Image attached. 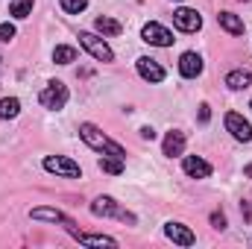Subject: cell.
Segmentation results:
<instances>
[{
	"label": "cell",
	"mask_w": 252,
	"mask_h": 249,
	"mask_svg": "<svg viewBox=\"0 0 252 249\" xmlns=\"http://www.w3.org/2000/svg\"><path fill=\"white\" fill-rule=\"evenodd\" d=\"M79 135H82V141L91 147V150H97V153H106V156H118V158H126V150L118 144V141H112L109 135H103L100 129L94 124H82L79 126Z\"/></svg>",
	"instance_id": "cell-1"
},
{
	"label": "cell",
	"mask_w": 252,
	"mask_h": 249,
	"mask_svg": "<svg viewBox=\"0 0 252 249\" xmlns=\"http://www.w3.org/2000/svg\"><path fill=\"white\" fill-rule=\"evenodd\" d=\"M38 103H41L44 109H53V112L64 109V103H67V85H64V82H59V79H50V82L41 88Z\"/></svg>",
	"instance_id": "cell-2"
},
{
	"label": "cell",
	"mask_w": 252,
	"mask_h": 249,
	"mask_svg": "<svg viewBox=\"0 0 252 249\" xmlns=\"http://www.w3.org/2000/svg\"><path fill=\"white\" fill-rule=\"evenodd\" d=\"M79 44L97 59V62H112L115 59V53H112V47L100 38V35H94V32H79Z\"/></svg>",
	"instance_id": "cell-3"
},
{
	"label": "cell",
	"mask_w": 252,
	"mask_h": 249,
	"mask_svg": "<svg viewBox=\"0 0 252 249\" xmlns=\"http://www.w3.org/2000/svg\"><path fill=\"white\" fill-rule=\"evenodd\" d=\"M91 211H94L97 217H121V220H126V223H135V214L124 211L112 196H97V199L91 202Z\"/></svg>",
	"instance_id": "cell-4"
},
{
	"label": "cell",
	"mask_w": 252,
	"mask_h": 249,
	"mask_svg": "<svg viewBox=\"0 0 252 249\" xmlns=\"http://www.w3.org/2000/svg\"><path fill=\"white\" fill-rule=\"evenodd\" d=\"M44 170H47V173H56V176H67V179L82 176L79 164L70 161V158H64V156H47V158H44Z\"/></svg>",
	"instance_id": "cell-5"
},
{
	"label": "cell",
	"mask_w": 252,
	"mask_h": 249,
	"mask_svg": "<svg viewBox=\"0 0 252 249\" xmlns=\"http://www.w3.org/2000/svg\"><path fill=\"white\" fill-rule=\"evenodd\" d=\"M141 38H144L147 44H153V47H170V44H173V32L164 30V27L156 24V21H150V24L141 30Z\"/></svg>",
	"instance_id": "cell-6"
},
{
	"label": "cell",
	"mask_w": 252,
	"mask_h": 249,
	"mask_svg": "<svg viewBox=\"0 0 252 249\" xmlns=\"http://www.w3.org/2000/svg\"><path fill=\"white\" fill-rule=\"evenodd\" d=\"M226 129H229V132H232V138H235V141H241V144H250V141H252L250 121H247L244 115H238V112H229V115H226Z\"/></svg>",
	"instance_id": "cell-7"
},
{
	"label": "cell",
	"mask_w": 252,
	"mask_h": 249,
	"mask_svg": "<svg viewBox=\"0 0 252 249\" xmlns=\"http://www.w3.org/2000/svg\"><path fill=\"white\" fill-rule=\"evenodd\" d=\"M173 24H176V30H182V32H196V30H202V18H199L196 9H176V12H173Z\"/></svg>",
	"instance_id": "cell-8"
},
{
	"label": "cell",
	"mask_w": 252,
	"mask_h": 249,
	"mask_svg": "<svg viewBox=\"0 0 252 249\" xmlns=\"http://www.w3.org/2000/svg\"><path fill=\"white\" fill-rule=\"evenodd\" d=\"M179 73H182L185 79H196V76L202 73V56L193 53V50L182 53V59H179Z\"/></svg>",
	"instance_id": "cell-9"
},
{
	"label": "cell",
	"mask_w": 252,
	"mask_h": 249,
	"mask_svg": "<svg viewBox=\"0 0 252 249\" xmlns=\"http://www.w3.org/2000/svg\"><path fill=\"white\" fill-rule=\"evenodd\" d=\"M164 235H167L173 244H179V247H193V244H196L193 232H190L188 226H182V223H167V226H164Z\"/></svg>",
	"instance_id": "cell-10"
},
{
	"label": "cell",
	"mask_w": 252,
	"mask_h": 249,
	"mask_svg": "<svg viewBox=\"0 0 252 249\" xmlns=\"http://www.w3.org/2000/svg\"><path fill=\"white\" fill-rule=\"evenodd\" d=\"M138 73H141V79H147V82H161V79H164V67L156 62V59H150V56H141V59H138Z\"/></svg>",
	"instance_id": "cell-11"
},
{
	"label": "cell",
	"mask_w": 252,
	"mask_h": 249,
	"mask_svg": "<svg viewBox=\"0 0 252 249\" xmlns=\"http://www.w3.org/2000/svg\"><path fill=\"white\" fill-rule=\"evenodd\" d=\"M182 170L188 173L190 179H208V176H211V164H208V161H202L199 156H185Z\"/></svg>",
	"instance_id": "cell-12"
},
{
	"label": "cell",
	"mask_w": 252,
	"mask_h": 249,
	"mask_svg": "<svg viewBox=\"0 0 252 249\" xmlns=\"http://www.w3.org/2000/svg\"><path fill=\"white\" fill-rule=\"evenodd\" d=\"M30 217H32V220H50V223H64V226H67V229H70V232L76 235V229H73V220H70L67 214H62L59 208H32V211H30Z\"/></svg>",
	"instance_id": "cell-13"
},
{
	"label": "cell",
	"mask_w": 252,
	"mask_h": 249,
	"mask_svg": "<svg viewBox=\"0 0 252 249\" xmlns=\"http://www.w3.org/2000/svg\"><path fill=\"white\" fill-rule=\"evenodd\" d=\"M161 150H164V156H182L185 153V135L182 132H167V138H164V144H161Z\"/></svg>",
	"instance_id": "cell-14"
},
{
	"label": "cell",
	"mask_w": 252,
	"mask_h": 249,
	"mask_svg": "<svg viewBox=\"0 0 252 249\" xmlns=\"http://www.w3.org/2000/svg\"><path fill=\"white\" fill-rule=\"evenodd\" d=\"M217 21H220V27H223L226 32H232V35H241V32H244V21H241L238 15H232V12H220Z\"/></svg>",
	"instance_id": "cell-15"
},
{
	"label": "cell",
	"mask_w": 252,
	"mask_h": 249,
	"mask_svg": "<svg viewBox=\"0 0 252 249\" xmlns=\"http://www.w3.org/2000/svg\"><path fill=\"white\" fill-rule=\"evenodd\" d=\"M73 238L79 244H88V247H118V241L109 238V235H85V232H76Z\"/></svg>",
	"instance_id": "cell-16"
},
{
	"label": "cell",
	"mask_w": 252,
	"mask_h": 249,
	"mask_svg": "<svg viewBox=\"0 0 252 249\" xmlns=\"http://www.w3.org/2000/svg\"><path fill=\"white\" fill-rule=\"evenodd\" d=\"M250 82H252L250 70H232V73L226 76V85H229L232 91H244V88H250Z\"/></svg>",
	"instance_id": "cell-17"
},
{
	"label": "cell",
	"mask_w": 252,
	"mask_h": 249,
	"mask_svg": "<svg viewBox=\"0 0 252 249\" xmlns=\"http://www.w3.org/2000/svg\"><path fill=\"white\" fill-rule=\"evenodd\" d=\"M94 27H97L100 35H121V30H124L115 18H106V15H100V18L94 21Z\"/></svg>",
	"instance_id": "cell-18"
},
{
	"label": "cell",
	"mask_w": 252,
	"mask_h": 249,
	"mask_svg": "<svg viewBox=\"0 0 252 249\" xmlns=\"http://www.w3.org/2000/svg\"><path fill=\"white\" fill-rule=\"evenodd\" d=\"M18 112H21L18 97H3L0 100V121H12V118H18Z\"/></svg>",
	"instance_id": "cell-19"
},
{
	"label": "cell",
	"mask_w": 252,
	"mask_h": 249,
	"mask_svg": "<svg viewBox=\"0 0 252 249\" xmlns=\"http://www.w3.org/2000/svg\"><path fill=\"white\" fill-rule=\"evenodd\" d=\"M100 170H103V173H112V176H121V173H124V158H118V156H103V158H100Z\"/></svg>",
	"instance_id": "cell-20"
},
{
	"label": "cell",
	"mask_w": 252,
	"mask_h": 249,
	"mask_svg": "<svg viewBox=\"0 0 252 249\" xmlns=\"http://www.w3.org/2000/svg\"><path fill=\"white\" fill-rule=\"evenodd\" d=\"M53 62H56V64L76 62V50H73V47H67V44H59V47L53 50Z\"/></svg>",
	"instance_id": "cell-21"
},
{
	"label": "cell",
	"mask_w": 252,
	"mask_h": 249,
	"mask_svg": "<svg viewBox=\"0 0 252 249\" xmlns=\"http://www.w3.org/2000/svg\"><path fill=\"white\" fill-rule=\"evenodd\" d=\"M32 6H35V0H15V3H12V9H9V15H12V18H18V21H24V18L32 12Z\"/></svg>",
	"instance_id": "cell-22"
},
{
	"label": "cell",
	"mask_w": 252,
	"mask_h": 249,
	"mask_svg": "<svg viewBox=\"0 0 252 249\" xmlns=\"http://www.w3.org/2000/svg\"><path fill=\"white\" fill-rule=\"evenodd\" d=\"M59 3H62L64 12H70V15H79V12L88 6V0H59Z\"/></svg>",
	"instance_id": "cell-23"
},
{
	"label": "cell",
	"mask_w": 252,
	"mask_h": 249,
	"mask_svg": "<svg viewBox=\"0 0 252 249\" xmlns=\"http://www.w3.org/2000/svg\"><path fill=\"white\" fill-rule=\"evenodd\" d=\"M15 38V24H0V41H12Z\"/></svg>",
	"instance_id": "cell-24"
},
{
	"label": "cell",
	"mask_w": 252,
	"mask_h": 249,
	"mask_svg": "<svg viewBox=\"0 0 252 249\" xmlns=\"http://www.w3.org/2000/svg\"><path fill=\"white\" fill-rule=\"evenodd\" d=\"M208 118H211V109L202 103V106H199V124H208Z\"/></svg>",
	"instance_id": "cell-25"
},
{
	"label": "cell",
	"mask_w": 252,
	"mask_h": 249,
	"mask_svg": "<svg viewBox=\"0 0 252 249\" xmlns=\"http://www.w3.org/2000/svg\"><path fill=\"white\" fill-rule=\"evenodd\" d=\"M211 223H214V229H226V217L223 214H211Z\"/></svg>",
	"instance_id": "cell-26"
},
{
	"label": "cell",
	"mask_w": 252,
	"mask_h": 249,
	"mask_svg": "<svg viewBox=\"0 0 252 249\" xmlns=\"http://www.w3.org/2000/svg\"><path fill=\"white\" fill-rule=\"evenodd\" d=\"M141 138H147V141H153V138H156V132H153L150 126H144V129H141Z\"/></svg>",
	"instance_id": "cell-27"
},
{
	"label": "cell",
	"mask_w": 252,
	"mask_h": 249,
	"mask_svg": "<svg viewBox=\"0 0 252 249\" xmlns=\"http://www.w3.org/2000/svg\"><path fill=\"white\" fill-rule=\"evenodd\" d=\"M247 176H250V179H252V164H250V167H247Z\"/></svg>",
	"instance_id": "cell-28"
},
{
	"label": "cell",
	"mask_w": 252,
	"mask_h": 249,
	"mask_svg": "<svg viewBox=\"0 0 252 249\" xmlns=\"http://www.w3.org/2000/svg\"><path fill=\"white\" fill-rule=\"evenodd\" d=\"M250 109H252V103H250Z\"/></svg>",
	"instance_id": "cell-29"
}]
</instances>
